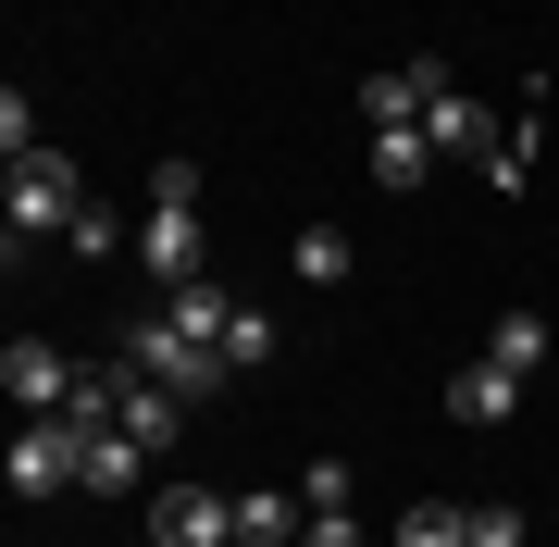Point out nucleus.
<instances>
[{
	"label": "nucleus",
	"instance_id": "1",
	"mask_svg": "<svg viewBox=\"0 0 559 547\" xmlns=\"http://www.w3.org/2000/svg\"><path fill=\"white\" fill-rule=\"evenodd\" d=\"M124 373H150V385H175V399L200 411V399H224V373H237V361H224L212 336H187L175 311H138V324H124Z\"/></svg>",
	"mask_w": 559,
	"mask_h": 547
},
{
	"label": "nucleus",
	"instance_id": "2",
	"mask_svg": "<svg viewBox=\"0 0 559 547\" xmlns=\"http://www.w3.org/2000/svg\"><path fill=\"white\" fill-rule=\"evenodd\" d=\"M0 212H13V262H25V237H62V224L87 212V175L62 163V150H25V163H13V200H0Z\"/></svg>",
	"mask_w": 559,
	"mask_h": 547
},
{
	"label": "nucleus",
	"instance_id": "3",
	"mask_svg": "<svg viewBox=\"0 0 559 547\" xmlns=\"http://www.w3.org/2000/svg\"><path fill=\"white\" fill-rule=\"evenodd\" d=\"M0 473H13V498L38 510V498H62V486H87V436L62 424V411H25V436H13Z\"/></svg>",
	"mask_w": 559,
	"mask_h": 547
},
{
	"label": "nucleus",
	"instance_id": "4",
	"mask_svg": "<svg viewBox=\"0 0 559 547\" xmlns=\"http://www.w3.org/2000/svg\"><path fill=\"white\" fill-rule=\"evenodd\" d=\"M150 547H237V498L224 486H162L150 498Z\"/></svg>",
	"mask_w": 559,
	"mask_h": 547
},
{
	"label": "nucleus",
	"instance_id": "5",
	"mask_svg": "<svg viewBox=\"0 0 559 547\" xmlns=\"http://www.w3.org/2000/svg\"><path fill=\"white\" fill-rule=\"evenodd\" d=\"M423 138H436V163H473V175H485V163H498V138H510V124L485 112L473 87H436V112H423Z\"/></svg>",
	"mask_w": 559,
	"mask_h": 547
},
{
	"label": "nucleus",
	"instance_id": "6",
	"mask_svg": "<svg viewBox=\"0 0 559 547\" xmlns=\"http://www.w3.org/2000/svg\"><path fill=\"white\" fill-rule=\"evenodd\" d=\"M138 262H150V286H162V299H175V286H200V274H212L200 212H150V224H138Z\"/></svg>",
	"mask_w": 559,
	"mask_h": 547
},
{
	"label": "nucleus",
	"instance_id": "7",
	"mask_svg": "<svg viewBox=\"0 0 559 547\" xmlns=\"http://www.w3.org/2000/svg\"><path fill=\"white\" fill-rule=\"evenodd\" d=\"M0 385H13V411H62V399H75V361H62L50 336H13V348H0Z\"/></svg>",
	"mask_w": 559,
	"mask_h": 547
},
{
	"label": "nucleus",
	"instance_id": "8",
	"mask_svg": "<svg viewBox=\"0 0 559 547\" xmlns=\"http://www.w3.org/2000/svg\"><path fill=\"white\" fill-rule=\"evenodd\" d=\"M448 87V62H399V75H360V124H423Z\"/></svg>",
	"mask_w": 559,
	"mask_h": 547
},
{
	"label": "nucleus",
	"instance_id": "9",
	"mask_svg": "<svg viewBox=\"0 0 559 547\" xmlns=\"http://www.w3.org/2000/svg\"><path fill=\"white\" fill-rule=\"evenodd\" d=\"M311 535V498L299 486H249L237 498V547H299Z\"/></svg>",
	"mask_w": 559,
	"mask_h": 547
},
{
	"label": "nucleus",
	"instance_id": "10",
	"mask_svg": "<svg viewBox=\"0 0 559 547\" xmlns=\"http://www.w3.org/2000/svg\"><path fill=\"white\" fill-rule=\"evenodd\" d=\"M510 411H522V373H498V361H473V373H448V424H510Z\"/></svg>",
	"mask_w": 559,
	"mask_h": 547
},
{
	"label": "nucleus",
	"instance_id": "11",
	"mask_svg": "<svg viewBox=\"0 0 559 547\" xmlns=\"http://www.w3.org/2000/svg\"><path fill=\"white\" fill-rule=\"evenodd\" d=\"M124 436H138L150 461H162V448L187 436V399H175V385H150V373H124Z\"/></svg>",
	"mask_w": 559,
	"mask_h": 547
},
{
	"label": "nucleus",
	"instance_id": "12",
	"mask_svg": "<svg viewBox=\"0 0 559 547\" xmlns=\"http://www.w3.org/2000/svg\"><path fill=\"white\" fill-rule=\"evenodd\" d=\"M547 150H559V138H547L535 112H522L510 138H498V163H485V187H498V200H522V175H547Z\"/></svg>",
	"mask_w": 559,
	"mask_h": 547
},
{
	"label": "nucleus",
	"instance_id": "13",
	"mask_svg": "<svg viewBox=\"0 0 559 547\" xmlns=\"http://www.w3.org/2000/svg\"><path fill=\"white\" fill-rule=\"evenodd\" d=\"M138 473H150V448L124 436V424H112V436H87V498H124Z\"/></svg>",
	"mask_w": 559,
	"mask_h": 547
},
{
	"label": "nucleus",
	"instance_id": "14",
	"mask_svg": "<svg viewBox=\"0 0 559 547\" xmlns=\"http://www.w3.org/2000/svg\"><path fill=\"white\" fill-rule=\"evenodd\" d=\"M423 163H436L423 124H373V187H423Z\"/></svg>",
	"mask_w": 559,
	"mask_h": 547
},
{
	"label": "nucleus",
	"instance_id": "15",
	"mask_svg": "<svg viewBox=\"0 0 559 547\" xmlns=\"http://www.w3.org/2000/svg\"><path fill=\"white\" fill-rule=\"evenodd\" d=\"M286 274H299V286H336L348 274V237H336V224H299V237H286Z\"/></svg>",
	"mask_w": 559,
	"mask_h": 547
},
{
	"label": "nucleus",
	"instance_id": "16",
	"mask_svg": "<svg viewBox=\"0 0 559 547\" xmlns=\"http://www.w3.org/2000/svg\"><path fill=\"white\" fill-rule=\"evenodd\" d=\"M399 547H473V510H448V498H411V510H399Z\"/></svg>",
	"mask_w": 559,
	"mask_h": 547
},
{
	"label": "nucleus",
	"instance_id": "17",
	"mask_svg": "<svg viewBox=\"0 0 559 547\" xmlns=\"http://www.w3.org/2000/svg\"><path fill=\"white\" fill-rule=\"evenodd\" d=\"M485 361H498V373H535V361H547V324H535V311H498V336H485Z\"/></svg>",
	"mask_w": 559,
	"mask_h": 547
},
{
	"label": "nucleus",
	"instance_id": "18",
	"mask_svg": "<svg viewBox=\"0 0 559 547\" xmlns=\"http://www.w3.org/2000/svg\"><path fill=\"white\" fill-rule=\"evenodd\" d=\"M224 361H237V373L274 361V311H249V299H237V324H224Z\"/></svg>",
	"mask_w": 559,
	"mask_h": 547
},
{
	"label": "nucleus",
	"instance_id": "19",
	"mask_svg": "<svg viewBox=\"0 0 559 547\" xmlns=\"http://www.w3.org/2000/svg\"><path fill=\"white\" fill-rule=\"evenodd\" d=\"M0 150H13V163H25V150H50V138H38V100H25V87H0Z\"/></svg>",
	"mask_w": 559,
	"mask_h": 547
},
{
	"label": "nucleus",
	"instance_id": "20",
	"mask_svg": "<svg viewBox=\"0 0 559 547\" xmlns=\"http://www.w3.org/2000/svg\"><path fill=\"white\" fill-rule=\"evenodd\" d=\"M299 498H311V510H348V498H360V473H348V461H311V473H299Z\"/></svg>",
	"mask_w": 559,
	"mask_h": 547
},
{
	"label": "nucleus",
	"instance_id": "21",
	"mask_svg": "<svg viewBox=\"0 0 559 547\" xmlns=\"http://www.w3.org/2000/svg\"><path fill=\"white\" fill-rule=\"evenodd\" d=\"M150 212H200V163H162L150 175Z\"/></svg>",
	"mask_w": 559,
	"mask_h": 547
},
{
	"label": "nucleus",
	"instance_id": "22",
	"mask_svg": "<svg viewBox=\"0 0 559 547\" xmlns=\"http://www.w3.org/2000/svg\"><path fill=\"white\" fill-rule=\"evenodd\" d=\"M473 547H522V510L510 498H473Z\"/></svg>",
	"mask_w": 559,
	"mask_h": 547
},
{
	"label": "nucleus",
	"instance_id": "23",
	"mask_svg": "<svg viewBox=\"0 0 559 547\" xmlns=\"http://www.w3.org/2000/svg\"><path fill=\"white\" fill-rule=\"evenodd\" d=\"M299 547H360V510H311V535Z\"/></svg>",
	"mask_w": 559,
	"mask_h": 547
},
{
	"label": "nucleus",
	"instance_id": "24",
	"mask_svg": "<svg viewBox=\"0 0 559 547\" xmlns=\"http://www.w3.org/2000/svg\"><path fill=\"white\" fill-rule=\"evenodd\" d=\"M547 175H559V150H547Z\"/></svg>",
	"mask_w": 559,
	"mask_h": 547
}]
</instances>
